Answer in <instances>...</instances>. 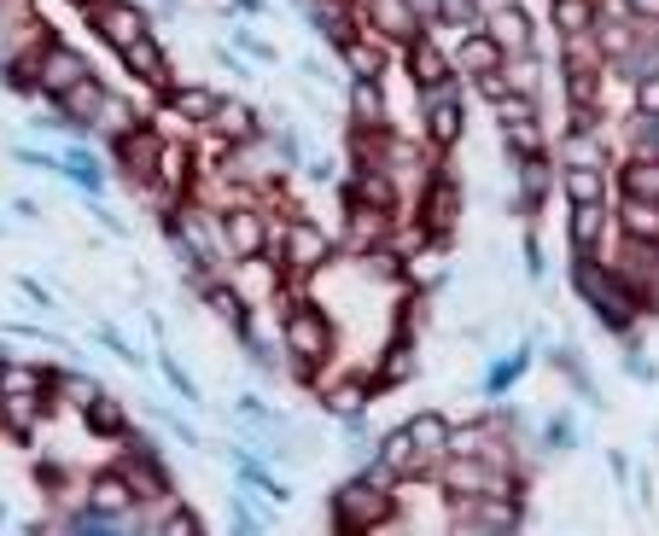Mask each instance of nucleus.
I'll use <instances>...</instances> for the list:
<instances>
[{"label": "nucleus", "instance_id": "a211bd4d", "mask_svg": "<svg viewBox=\"0 0 659 536\" xmlns=\"http://www.w3.org/2000/svg\"><path fill=\"white\" fill-rule=\"evenodd\" d=\"M595 234H601V204H578V210H572V239L590 251Z\"/></svg>", "mask_w": 659, "mask_h": 536}, {"label": "nucleus", "instance_id": "6e6552de", "mask_svg": "<svg viewBox=\"0 0 659 536\" xmlns=\"http://www.w3.org/2000/svg\"><path fill=\"white\" fill-rule=\"evenodd\" d=\"M321 257H327V234H321V228H310V222H298V228H292V263H298V268H315Z\"/></svg>", "mask_w": 659, "mask_h": 536}, {"label": "nucleus", "instance_id": "4468645a", "mask_svg": "<svg viewBox=\"0 0 659 536\" xmlns=\"http://www.w3.org/2000/svg\"><path fill=\"white\" fill-rule=\"evenodd\" d=\"M123 59H129V70H135V76H146V82H164V53H158L152 41H135V47H123Z\"/></svg>", "mask_w": 659, "mask_h": 536}, {"label": "nucleus", "instance_id": "f704fd0d", "mask_svg": "<svg viewBox=\"0 0 659 536\" xmlns=\"http://www.w3.org/2000/svg\"><path fill=\"white\" fill-rule=\"evenodd\" d=\"M403 373H409V350H397V356L385 362V379H403Z\"/></svg>", "mask_w": 659, "mask_h": 536}, {"label": "nucleus", "instance_id": "c756f323", "mask_svg": "<svg viewBox=\"0 0 659 536\" xmlns=\"http://www.w3.org/2000/svg\"><path fill=\"white\" fill-rule=\"evenodd\" d=\"M105 123H111L117 134H123V129H135V117H129V105H117V100L105 105Z\"/></svg>", "mask_w": 659, "mask_h": 536}, {"label": "nucleus", "instance_id": "5701e85b", "mask_svg": "<svg viewBox=\"0 0 659 536\" xmlns=\"http://www.w3.org/2000/svg\"><path fill=\"white\" fill-rule=\"evenodd\" d=\"M432 222H438V228L455 222V187H438V193H432Z\"/></svg>", "mask_w": 659, "mask_h": 536}, {"label": "nucleus", "instance_id": "ddd939ff", "mask_svg": "<svg viewBox=\"0 0 659 536\" xmlns=\"http://www.w3.org/2000/svg\"><path fill=\"white\" fill-rule=\"evenodd\" d=\"M496 65H502V47H496L490 35H479V41H467V47H461V70H473V76H490Z\"/></svg>", "mask_w": 659, "mask_h": 536}, {"label": "nucleus", "instance_id": "473e14b6", "mask_svg": "<svg viewBox=\"0 0 659 536\" xmlns=\"http://www.w3.org/2000/svg\"><path fill=\"white\" fill-rule=\"evenodd\" d=\"M240 47H245V53H257V59H269V53H275L263 35H251V30H240Z\"/></svg>", "mask_w": 659, "mask_h": 536}, {"label": "nucleus", "instance_id": "c85d7f7f", "mask_svg": "<svg viewBox=\"0 0 659 536\" xmlns=\"http://www.w3.org/2000/svg\"><path fill=\"white\" fill-rule=\"evenodd\" d=\"M158 169H164V175H170V181H181V175H187V152H158Z\"/></svg>", "mask_w": 659, "mask_h": 536}, {"label": "nucleus", "instance_id": "72a5a7b5", "mask_svg": "<svg viewBox=\"0 0 659 536\" xmlns=\"http://www.w3.org/2000/svg\"><path fill=\"white\" fill-rule=\"evenodd\" d=\"M514 88L531 94V88H537V65H514Z\"/></svg>", "mask_w": 659, "mask_h": 536}, {"label": "nucleus", "instance_id": "4be33fe9", "mask_svg": "<svg viewBox=\"0 0 659 536\" xmlns=\"http://www.w3.org/2000/svg\"><path fill=\"white\" fill-rule=\"evenodd\" d=\"M584 24H590V12H584V0H560V30H566V35H578Z\"/></svg>", "mask_w": 659, "mask_h": 536}, {"label": "nucleus", "instance_id": "f03ea898", "mask_svg": "<svg viewBox=\"0 0 659 536\" xmlns=\"http://www.w3.org/2000/svg\"><path fill=\"white\" fill-rule=\"evenodd\" d=\"M380 513H385L380 484H350V490H339V519H345L350 531H362V525H374Z\"/></svg>", "mask_w": 659, "mask_h": 536}, {"label": "nucleus", "instance_id": "39448f33", "mask_svg": "<svg viewBox=\"0 0 659 536\" xmlns=\"http://www.w3.org/2000/svg\"><path fill=\"white\" fill-rule=\"evenodd\" d=\"M228 245H234V257H263V222L251 210H234L228 216Z\"/></svg>", "mask_w": 659, "mask_h": 536}, {"label": "nucleus", "instance_id": "412c9836", "mask_svg": "<svg viewBox=\"0 0 659 536\" xmlns=\"http://www.w3.org/2000/svg\"><path fill=\"white\" fill-rule=\"evenodd\" d=\"M350 100H356V117H362V123H380V88H374V82H356V94H350Z\"/></svg>", "mask_w": 659, "mask_h": 536}, {"label": "nucleus", "instance_id": "f8f14e48", "mask_svg": "<svg viewBox=\"0 0 659 536\" xmlns=\"http://www.w3.org/2000/svg\"><path fill=\"white\" fill-rule=\"evenodd\" d=\"M415 432H409V426H403V432H391L385 437V449H380V467L385 472H403V467H415Z\"/></svg>", "mask_w": 659, "mask_h": 536}, {"label": "nucleus", "instance_id": "7c9ffc66", "mask_svg": "<svg viewBox=\"0 0 659 536\" xmlns=\"http://www.w3.org/2000/svg\"><path fill=\"white\" fill-rule=\"evenodd\" d=\"M164 536H199V519L193 513H175L170 525H164Z\"/></svg>", "mask_w": 659, "mask_h": 536}, {"label": "nucleus", "instance_id": "423d86ee", "mask_svg": "<svg viewBox=\"0 0 659 536\" xmlns=\"http://www.w3.org/2000/svg\"><path fill=\"white\" fill-rule=\"evenodd\" d=\"M455 134H461V105H455L450 88H432V140L450 146Z\"/></svg>", "mask_w": 659, "mask_h": 536}, {"label": "nucleus", "instance_id": "2f4dec72", "mask_svg": "<svg viewBox=\"0 0 659 536\" xmlns=\"http://www.w3.org/2000/svg\"><path fill=\"white\" fill-rule=\"evenodd\" d=\"M502 41H520V47H525V18H514V12H502Z\"/></svg>", "mask_w": 659, "mask_h": 536}, {"label": "nucleus", "instance_id": "20e7f679", "mask_svg": "<svg viewBox=\"0 0 659 536\" xmlns=\"http://www.w3.org/2000/svg\"><path fill=\"white\" fill-rule=\"evenodd\" d=\"M82 76H88V70H82L76 53H47V59H41V88H53V94H70Z\"/></svg>", "mask_w": 659, "mask_h": 536}, {"label": "nucleus", "instance_id": "2eb2a0df", "mask_svg": "<svg viewBox=\"0 0 659 536\" xmlns=\"http://www.w3.org/2000/svg\"><path fill=\"white\" fill-rule=\"evenodd\" d=\"M566 199L595 204V199H601V175H595V169H584V164H572V169H566Z\"/></svg>", "mask_w": 659, "mask_h": 536}, {"label": "nucleus", "instance_id": "9b49d317", "mask_svg": "<svg viewBox=\"0 0 659 536\" xmlns=\"http://www.w3.org/2000/svg\"><path fill=\"white\" fill-rule=\"evenodd\" d=\"M170 105L187 117V123H205V117H216V111H222V105H216V94H205V88H175Z\"/></svg>", "mask_w": 659, "mask_h": 536}, {"label": "nucleus", "instance_id": "7ed1b4c3", "mask_svg": "<svg viewBox=\"0 0 659 536\" xmlns=\"http://www.w3.org/2000/svg\"><path fill=\"white\" fill-rule=\"evenodd\" d=\"M286 344H292V356H298V362H315V356L327 350V321L310 315V309H298V315L286 321Z\"/></svg>", "mask_w": 659, "mask_h": 536}, {"label": "nucleus", "instance_id": "0eeeda50", "mask_svg": "<svg viewBox=\"0 0 659 536\" xmlns=\"http://www.w3.org/2000/svg\"><path fill=\"white\" fill-rule=\"evenodd\" d=\"M625 193L630 199L659 204V158H636V164L625 169Z\"/></svg>", "mask_w": 659, "mask_h": 536}, {"label": "nucleus", "instance_id": "58836bf2", "mask_svg": "<svg viewBox=\"0 0 659 536\" xmlns=\"http://www.w3.org/2000/svg\"><path fill=\"white\" fill-rule=\"evenodd\" d=\"M350 536H362V531H350Z\"/></svg>", "mask_w": 659, "mask_h": 536}, {"label": "nucleus", "instance_id": "393cba45", "mask_svg": "<svg viewBox=\"0 0 659 536\" xmlns=\"http://www.w3.org/2000/svg\"><path fill=\"white\" fill-rule=\"evenodd\" d=\"M70 536H117V531L105 525V513H100V507H94V513H82V519L70 525Z\"/></svg>", "mask_w": 659, "mask_h": 536}, {"label": "nucleus", "instance_id": "f3484780", "mask_svg": "<svg viewBox=\"0 0 659 536\" xmlns=\"http://www.w3.org/2000/svg\"><path fill=\"white\" fill-rule=\"evenodd\" d=\"M94 507H100V513H123V507H129V484H123L117 472L100 478V484H94Z\"/></svg>", "mask_w": 659, "mask_h": 536}, {"label": "nucleus", "instance_id": "b1692460", "mask_svg": "<svg viewBox=\"0 0 659 536\" xmlns=\"http://www.w3.org/2000/svg\"><path fill=\"white\" fill-rule=\"evenodd\" d=\"M438 12H444V24H479L473 0H438Z\"/></svg>", "mask_w": 659, "mask_h": 536}, {"label": "nucleus", "instance_id": "aec40b11", "mask_svg": "<svg viewBox=\"0 0 659 536\" xmlns=\"http://www.w3.org/2000/svg\"><path fill=\"white\" fill-rule=\"evenodd\" d=\"M88 426H94V432H123V414H117V402L94 397V402H88Z\"/></svg>", "mask_w": 659, "mask_h": 536}, {"label": "nucleus", "instance_id": "e433bc0d", "mask_svg": "<svg viewBox=\"0 0 659 536\" xmlns=\"http://www.w3.org/2000/svg\"><path fill=\"white\" fill-rule=\"evenodd\" d=\"M630 12H642V18H659V0H625Z\"/></svg>", "mask_w": 659, "mask_h": 536}, {"label": "nucleus", "instance_id": "f257e3e1", "mask_svg": "<svg viewBox=\"0 0 659 536\" xmlns=\"http://www.w3.org/2000/svg\"><path fill=\"white\" fill-rule=\"evenodd\" d=\"M94 30L111 47H135V41H146V18H140V6H129V0H100L94 6Z\"/></svg>", "mask_w": 659, "mask_h": 536}, {"label": "nucleus", "instance_id": "9d476101", "mask_svg": "<svg viewBox=\"0 0 659 536\" xmlns=\"http://www.w3.org/2000/svg\"><path fill=\"white\" fill-rule=\"evenodd\" d=\"M409 432H415L420 461H426V455H438V449H450V426H444L438 414H420V420H409Z\"/></svg>", "mask_w": 659, "mask_h": 536}, {"label": "nucleus", "instance_id": "4c0bfd02", "mask_svg": "<svg viewBox=\"0 0 659 536\" xmlns=\"http://www.w3.org/2000/svg\"><path fill=\"white\" fill-rule=\"evenodd\" d=\"M0 385H6V368H0Z\"/></svg>", "mask_w": 659, "mask_h": 536}, {"label": "nucleus", "instance_id": "c9c22d12", "mask_svg": "<svg viewBox=\"0 0 659 536\" xmlns=\"http://www.w3.org/2000/svg\"><path fill=\"white\" fill-rule=\"evenodd\" d=\"M642 111H659V82H642Z\"/></svg>", "mask_w": 659, "mask_h": 536}, {"label": "nucleus", "instance_id": "6ab92c4d", "mask_svg": "<svg viewBox=\"0 0 659 536\" xmlns=\"http://www.w3.org/2000/svg\"><path fill=\"white\" fill-rule=\"evenodd\" d=\"M625 222H630V234H642V239H659V210H654V204H648V199H630Z\"/></svg>", "mask_w": 659, "mask_h": 536}, {"label": "nucleus", "instance_id": "cd10ccee", "mask_svg": "<svg viewBox=\"0 0 659 536\" xmlns=\"http://www.w3.org/2000/svg\"><path fill=\"white\" fill-rule=\"evenodd\" d=\"M222 111H228V117H222V129H228V134H251V129H257V123H251V111H240V105H222Z\"/></svg>", "mask_w": 659, "mask_h": 536}, {"label": "nucleus", "instance_id": "dca6fc26", "mask_svg": "<svg viewBox=\"0 0 659 536\" xmlns=\"http://www.w3.org/2000/svg\"><path fill=\"white\" fill-rule=\"evenodd\" d=\"M415 82L420 88H444V59H438L426 41H415Z\"/></svg>", "mask_w": 659, "mask_h": 536}, {"label": "nucleus", "instance_id": "a878e982", "mask_svg": "<svg viewBox=\"0 0 659 536\" xmlns=\"http://www.w3.org/2000/svg\"><path fill=\"white\" fill-rule=\"evenodd\" d=\"M327 408H339V414H356V408H362V391H356V385H339V391H327Z\"/></svg>", "mask_w": 659, "mask_h": 536}, {"label": "nucleus", "instance_id": "bb28decb", "mask_svg": "<svg viewBox=\"0 0 659 536\" xmlns=\"http://www.w3.org/2000/svg\"><path fill=\"white\" fill-rule=\"evenodd\" d=\"M566 158H572V164H584V169H595V164H601L595 140H572V146H566Z\"/></svg>", "mask_w": 659, "mask_h": 536}, {"label": "nucleus", "instance_id": "1a4fd4ad", "mask_svg": "<svg viewBox=\"0 0 659 536\" xmlns=\"http://www.w3.org/2000/svg\"><path fill=\"white\" fill-rule=\"evenodd\" d=\"M374 18H380L385 35H403V41H415V12H409V0H374Z\"/></svg>", "mask_w": 659, "mask_h": 536}]
</instances>
